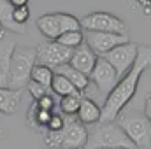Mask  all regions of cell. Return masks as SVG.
Listing matches in <instances>:
<instances>
[{
	"label": "cell",
	"mask_w": 151,
	"mask_h": 149,
	"mask_svg": "<svg viewBox=\"0 0 151 149\" xmlns=\"http://www.w3.org/2000/svg\"><path fill=\"white\" fill-rule=\"evenodd\" d=\"M148 67H150V51L139 47V54L132 69L125 75H121L114 84V88L106 95L104 105L100 107V121H114L119 111L132 102V98L137 93L139 81L142 79V74L144 70H148Z\"/></svg>",
	"instance_id": "1"
},
{
	"label": "cell",
	"mask_w": 151,
	"mask_h": 149,
	"mask_svg": "<svg viewBox=\"0 0 151 149\" xmlns=\"http://www.w3.org/2000/svg\"><path fill=\"white\" fill-rule=\"evenodd\" d=\"M95 130L88 133V140L84 144L86 149L97 148H119V149H134V142L123 132V128L114 121H99L95 123Z\"/></svg>",
	"instance_id": "2"
},
{
	"label": "cell",
	"mask_w": 151,
	"mask_h": 149,
	"mask_svg": "<svg viewBox=\"0 0 151 149\" xmlns=\"http://www.w3.org/2000/svg\"><path fill=\"white\" fill-rule=\"evenodd\" d=\"M37 63V53L32 47H14L9 65L7 88L23 90L30 81V70Z\"/></svg>",
	"instance_id": "3"
},
{
	"label": "cell",
	"mask_w": 151,
	"mask_h": 149,
	"mask_svg": "<svg viewBox=\"0 0 151 149\" xmlns=\"http://www.w3.org/2000/svg\"><path fill=\"white\" fill-rule=\"evenodd\" d=\"M118 125L123 128V132L128 135V139L134 142L135 148H144L150 144V117L142 112L137 111H127L125 107L116 116Z\"/></svg>",
	"instance_id": "4"
},
{
	"label": "cell",
	"mask_w": 151,
	"mask_h": 149,
	"mask_svg": "<svg viewBox=\"0 0 151 149\" xmlns=\"http://www.w3.org/2000/svg\"><path fill=\"white\" fill-rule=\"evenodd\" d=\"M81 23V30H93V32H114V34H127V23L114 16L111 12H104V11H97V12H90L86 14L83 19H79Z\"/></svg>",
	"instance_id": "5"
},
{
	"label": "cell",
	"mask_w": 151,
	"mask_h": 149,
	"mask_svg": "<svg viewBox=\"0 0 151 149\" xmlns=\"http://www.w3.org/2000/svg\"><path fill=\"white\" fill-rule=\"evenodd\" d=\"M139 47H141L139 44L127 40V42L118 44V46L113 47L111 51H107V53L104 54V58L114 67L118 77H121V75L127 74V72L132 69V65L135 63L137 54H139Z\"/></svg>",
	"instance_id": "6"
},
{
	"label": "cell",
	"mask_w": 151,
	"mask_h": 149,
	"mask_svg": "<svg viewBox=\"0 0 151 149\" xmlns=\"http://www.w3.org/2000/svg\"><path fill=\"white\" fill-rule=\"evenodd\" d=\"M130 40L127 34H114V32H93V30H84L83 42L97 54L104 56L107 51H111L121 42Z\"/></svg>",
	"instance_id": "7"
},
{
	"label": "cell",
	"mask_w": 151,
	"mask_h": 149,
	"mask_svg": "<svg viewBox=\"0 0 151 149\" xmlns=\"http://www.w3.org/2000/svg\"><path fill=\"white\" fill-rule=\"evenodd\" d=\"M35 53H37L39 63H44V65L55 69L58 65L69 63L72 49L58 44L56 40H47V42H44V44H40V46L35 47Z\"/></svg>",
	"instance_id": "8"
},
{
	"label": "cell",
	"mask_w": 151,
	"mask_h": 149,
	"mask_svg": "<svg viewBox=\"0 0 151 149\" xmlns=\"http://www.w3.org/2000/svg\"><path fill=\"white\" fill-rule=\"evenodd\" d=\"M90 82H93L99 91H102L104 95H107L111 90L114 88V84L118 82V74L114 70V67L104 58V56H97L95 60V65L90 72Z\"/></svg>",
	"instance_id": "9"
},
{
	"label": "cell",
	"mask_w": 151,
	"mask_h": 149,
	"mask_svg": "<svg viewBox=\"0 0 151 149\" xmlns=\"http://www.w3.org/2000/svg\"><path fill=\"white\" fill-rule=\"evenodd\" d=\"M88 140V130L86 125L79 121H69L65 119V126L62 130V149H81L84 148Z\"/></svg>",
	"instance_id": "10"
},
{
	"label": "cell",
	"mask_w": 151,
	"mask_h": 149,
	"mask_svg": "<svg viewBox=\"0 0 151 149\" xmlns=\"http://www.w3.org/2000/svg\"><path fill=\"white\" fill-rule=\"evenodd\" d=\"M95 60H97V54L83 42V44H79L77 47L72 49L69 65H72L76 70H79V72H83V74L90 75L93 65H95Z\"/></svg>",
	"instance_id": "11"
},
{
	"label": "cell",
	"mask_w": 151,
	"mask_h": 149,
	"mask_svg": "<svg viewBox=\"0 0 151 149\" xmlns=\"http://www.w3.org/2000/svg\"><path fill=\"white\" fill-rule=\"evenodd\" d=\"M16 47V42L12 39L5 37L4 32L0 34V88L7 86V77H9V65H11V56Z\"/></svg>",
	"instance_id": "12"
},
{
	"label": "cell",
	"mask_w": 151,
	"mask_h": 149,
	"mask_svg": "<svg viewBox=\"0 0 151 149\" xmlns=\"http://www.w3.org/2000/svg\"><path fill=\"white\" fill-rule=\"evenodd\" d=\"M77 121L83 125H95L100 121V105L95 104L91 98L83 97L79 102V109H77Z\"/></svg>",
	"instance_id": "13"
},
{
	"label": "cell",
	"mask_w": 151,
	"mask_h": 149,
	"mask_svg": "<svg viewBox=\"0 0 151 149\" xmlns=\"http://www.w3.org/2000/svg\"><path fill=\"white\" fill-rule=\"evenodd\" d=\"M21 104V90H12L7 86L0 88V112L14 114Z\"/></svg>",
	"instance_id": "14"
},
{
	"label": "cell",
	"mask_w": 151,
	"mask_h": 149,
	"mask_svg": "<svg viewBox=\"0 0 151 149\" xmlns=\"http://www.w3.org/2000/svg\"><path fill=\"white\" fill-rule=\"evenodd\" d=\"M55 72H58V74L65 75L72 84H74V88L77 91H84L88 86H90V77L86 74H83V72H79V70H76L72 65H69V63H63V65H58V67H55L53 69Z\"/></svg>",
	"instance_id": "15"
},
{
	"label": "cell",
	"mask_w": 151,
	"mask_h": 149,
	"mask_svg": "<svg viewBox=\"0 0 151 149\" xmlns=\"http://www.w3.org/2000/svg\"><path fill=\"white\" fill-rule=\"evenodd\" d=\"M0 27L4 30H9L12 34H25L27 27L19 25L12 19V5L9 0H0Z\"/></svg>",
	"instance_id": "16"
},
{
	"label": "cell",
	"mask_w": 151,
	"mask_h": 149,
	"mask_svg": "<svg viewBox=\"0 0 151 149\" xmlns=\"http://www.w3.org/2000/svg\"><path fill=\"white\" fill-rule=\"evenodd\" d=\"M37 28L46 39L55 40V39L60 35V28H58L56 14H42V16L37 19Z\"/></svg>",
	"instance_id": "17"
},
{
	"label": "cell",
	"mask_w": 151,
	"mask_h": 149,
	"mask_svg": "<svg viewBox=\"0 0 151 149\" xmlns=\"http://www.w3.org/2000/svg\"><path fill=\"white\" fill-rule=\"evenodd\" d=\"M49 88L53 93H56L58 97H65V95H76V93H81L74 88V84L65 77V75L55 72L51 77V82H49Z\"/></svg>",
	"instance_id": "18"
},
{
	"label": "cell",
	"mask_w": 151,
	"mask_h": 149,
	"mask_svg": "<svg viewBox=\"0 0 151 149\" xmlns=\"http://www.w3.org/2000/svg\"><path fill=\"white\" fill-rule=\"evenodd\" d=\"M55 74V70L44 63H35L30 70V81L34 82H39L42 86H47L49 88V82H51V77Z\"/></svg>",
	"instance_id": "19"
},
{
	"label": "cell",
	"mask_w": 151,
	"mask_h": 149,
	"mask_svg": "<svg viewBox=\"0 0 151 149\" xmlns=\"http://www.w3.org/2000/svg\"><path fill=\"white\" fill-rule=\"evenodd\" d=\"M84 95L83 93H76V95H65V97H60V109L63 114L67 116H74L77 109H79V102Z\"/></svg>",
	"instance_id": "20"
},
{
	"label": "cell",
	"mask_w": 151,
	"mask_h": 149,
	"mask_svg": "<svg viewBox=\"0 0 151 149\" xmlns=\"http://www.w3.org/2000/svg\"><path fill=\"white\" fill-rule=\"evenodd\" d=\"M55 40H56L58 44L65 46V47L74 49V47H77L79 44H83V30H70V32H63V34H60Z\"/></svg>",
	"instance_id": "21"
},
{
	"label": "cell",
	"mask_w": 151,
	"mask_h": 149,
	"mask_svg": "<svg viewBox=\"0 0 151 149\" xmlns=\"http://www.w3.org/2000/svg\"><path fill=\"white\" fill-rule=\"evenodd\" d=\"M12 19L19 25H25L28 19H30V9L27 5H21V7H12Z\"/></svg>",
	"instance_id": "22"
},
{
	"label": "cell",
	"mask_w": 151,
	"mask_h": 149,
	"mask_svg": "<svg viewBox=\"0 0 151 149\" xmlns=\"http://www.w3.org/2000/svg\"><path fill=\"white\" fill-rule=\"evenodd\" d=\"M44 140H46V146L51 149L60 148L62 144V130L60 132H55V130H47L46 135H44Z\"/></svg>",
	"instance_id": "23"
},
{
	"label": "cell",
	"mask_w": 151,
	"mask_h": 149,
	"mask_svg": "<svg viewBox=\"0 0 151 149\" xmlns=\"http://www.w3.org/2000/svg\"><path fill=\"white\" fill-rule=\"evenodd\" d=\"M25 88H28V91H30V95L34 97V100H37L39 97H42L44 93H49V88H47V86H42V84L34 82V81H28Z\"/></svg>",
	"instance_id": "24"
},
{
	"label": "cell",
	"mask_w": 151,
	"mask_h": 149,
	"mask_svg": "<svg viewBox=\"0 0 151 149\" xmlns=\"http://www.w3.org/2000/svg\"><path fill=\"white\" fill-rule=\"evenodd\" d=\"M63 126H65V117L60 116V114H51V117H49V121L46 125L47 130H55V132L63 130Z\"/></svg>",
	"instance_id": "25"
},
{
	"label": "cell",
	"mask_w": 151,
	"mask_h": 149,
	"mask_svg": "<svg viewBox=\"0 0 151 149\" xmlns=\"http://www.w3.org/2000/svg\"><path fill=\"white\" fill-rule=\"evenodd\" d=\"M35 107L37 109H42V111H53L55 100H53V97L49 93H44L42 97H39L37 100H35Z\"/></svg>",
	"instance_id": "26"
},
{
	"label": "cell",
	"mask_w": 151,
	"mask_h": 149,
	"mask_svg": "<svg viewBox=\"0 0 151 149\" xmlns=\"http://www.w3.org/2000/svg\"><path fill=\"white\" fill-rule=\"evenodd\" d=\"M51 117V111H42V109H37L35 104H34V123L35 125H40V126H46L47 121Z\"/></svg>",
	"instance_id": "27"
},
{
	"label": "cell",
	"mask_w": 151,
	"mask_h": 149,
	"mask_svg": "<svg viewBox=\"0 0 151 149\" xmlns=\"http://www.w3.org/2000/svg\"><path fill=\"white\" fill-rule=\"evenodd\" d=\"M30 0H9V4L12 5V7H21V5H27Z\"/></svg>",
	"instance_id": "28"
},
{
	"label": "cell",
	"mask_w": 151,
	"mask_h": 149,
	"mask_svg": "<svg viewBox=\"0 0 151 149\" xmlns=\"http://www.w3.org/2000/svg\"><path fill=\"white\" fill-rule=\"evenodd\" d=\"M144 114H146L148 117L151 116V97H150V95L146 97V107H144Z\"/></svg>",
	"instance_id": "29"
},
{
	"label": "cell",
	"mask_w": 151,
	"mask_h": 149,
	"mask_svg": "<svg viewBox=\"0 0 151 149\" xmlns=\"http://www.w3.org/2000/svg\"><path fill=\"white\" fill-rule=\"evenodd\" d=\"M141 2V5H146V4H150V0H139Z\"/></svg>",
	"instance_id": "30"
},
{
	"label": "cell",
	"mask_w": 151,
	"mask_h": 149,
	"mask_svg": "<svg viewBox=\"0 0 151 149\" xmlns=\"http://www.w3.org/2000/svg\"><path fill=\"white\" fill-rule=\"evenodd\" d=\"M97 149H119V148H97Z\"/></svg>",
	"instance_id": "31"
},
{
	"label": "cell",
	"mask_w": 151,
	"mask_h": 149,
	"mask_svg": "<svg viewBox=\"0 0 151 149\" xmlns=\"http://www.w3.org/2000/svg\"><path fill=\"white\" fill-rule=\"evenodd\" d=\"M0 34H2V27H0Z\"/></svg>",
	"instance_id": "32"
},
{
	"label": "cell",
	"mask_w": 151,
	"mask_h": 149,
	"mask_svg": "<svg viewBox=\"0 0 151 149\" xmlns=\"http://www.w3.org/2000/svg\"><path fill=\"white\" fill-rule=\"evenodd\" d=\"M134 149H139V148H134Z\"/></svg>",
	"instance_id": "33"
}]
</instances>
